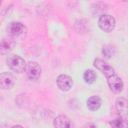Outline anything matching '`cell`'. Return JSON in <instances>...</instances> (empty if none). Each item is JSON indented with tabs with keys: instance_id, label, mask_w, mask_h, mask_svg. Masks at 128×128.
I'll return each instance as SVG.
<instances>
[{
	"instance_id": "obj_11",
	"label": "cell",
	"mask_w": 128,
	"mask_h": 128,
	"mask_svg": "<svg viewBox=\"0 0 128 128\" xmlns=\"http://www.w3.org/2000/svg\"><path fill=\"white\" fill-rule=\"evenodd\" d=\"M15 45H16V42L13 38H11V37L3 38L1 40V43H0V52H1V54L5 55V54L9 53L14 48Z\"/></svg>"
},
{
	"instance_id": "obj_12",
	"label": "cell",
	"mask_w": 128,
	"mask_h": 128,
	"mask_svg": "<svg viewBox=\"0 0 128 128\" xmlns=\"http://www.w3.org/2000/svg\"><path fill=\"white\" fill-rule=\"evenodd\" d=\"M102 101L99 96H91L87 100V107L91 111H96L101 107Z\"/></svg>"
},
{
	"instance_id": "obj_1",
	"label": "cell",
	"mask_w": 128,
	"mask_h": 128,
	"mask_svg": "<svg viewBox=\"0 0 128 128\" xmlns=\"http://www.w3.org/2000/svg\"><path fill=\"white\" fill-rule=\"evenodd\" d=\"M7 65L12 71L16 73H22L26 69L27 64L22 57L18 55H11L7 59Z\"/></svg>"
},
{
	"instance_id": "obj_4",
	"label": "cell",
	"mask_w": 128,
	"mask_h": 128,
	"mask_svg": "<svg viewBox=\"0 0 128 128\" xmlns=\"http://www.w3.org/2000/svg\"><path fill=\"white\" fill-rule=\"evenodd\" d=\"M26 74L30 80H38L41 76V67L35 61H30L26 65Z\"/></svg>"
},
{
	"instance_id": "obj_17",
	"label": "cell",
	"mask_w": 128,
	"mask_h": 128,
	"mask_svg": "<svg viewBox=\"0 0 128 128\" xmlns=\"http://www.w3.org/2000/svg\"><path fill=\"white\" fill-rule=\"evenodd\" d=\"M11 128H23L21 125H14V126H12Z\"/></svg>"
},
{
	"instance_id": "obj_13",
	"label": "cell",
	"mask_w": 128,
	"mask_h": 128,
	"mask_svg": "<svg viewBox=\"0 0 128 128\" xmlns=\"http://www.w3.org/2000/svg\"><path fill=\"white\" fill-rule=\"evenodd\" d=\"M83 79L85 80L86 83L88 84H92L95 80H96V74L94 71L92 70H86L83 74Z\"/></svg>"
},
{
	"instance_id": "obj_15",
	"label": "cell",
	"mask_w": 128,
	"mask_h": 128,
	"mask_svg": "<svg viewBox=\"0 0 128 128\" xmlns=\"http://www.w3.org/2000/svg\"><path fill=\"white\" fill-rule=\"evenodd\" d=\"M102 53L106 58H111L115 53V49L111 45H105V46H103Z\"/></svg>"
},
{
	"instance_id": "obj_7",
	"label": "cell",
	"mask_w": 128,
	"mask_h": 128,
	"mask_svg": "<svg viewBox=\"0 0 128 128\" xmlns=\"http://www.w3.org/2000/svg\"><path fill=\"white\" fill-rule=\"evenodd\" d=\"M107 82H108L109 88H110L111 91H113L114 93H120V92L123 90L124 84H123L122 79H121L118 75L114 74V75L108 77V78H107Z\"/></svg>"
},
{
	"instance_id": "obj_3",
	"label": "cell",
	"mask_w": 128,
	"mask_h": 128,
	"mask_svg": "<svg viewBox=\"0 0 128 128\" xmlns=\"http://www.w3.org/2000/svg\"><path fill=\"white\" fill-rule=\"evenodd\" d=\"M27 28L24 24L20 22H11L7 26V33L11 38H17L25 35Z\"/></svg>"
},
{
	"instance_id": "obj_18",
	"label": "cell",
	"mask_w": 128,
	"mask_h": 128,
	"mask_svg": "<svg viewBox=\"0 0 128 128\" xmlns=\"http://www.w3.org/2000/svg\"><path fill=\"white\" fill-rule=\"evenodd\" d=\"M127 128H128V127H127Z\"/></svg>"
},
{
	"instance_id": "obj_6",
	"label": "cell",
	"mask_w": 128,
	"mask_h": 128,
	"mask_svg": "<svg viewBox=\"0 0 128 128\" xmlns=\"http://www.w3.org/2000/svg\"><path fill=\"white\" fill-rule=\"evenodd\" d=\"M93 64H94V66H95L96 69H98L102 74H104L106 76V78H108V77H110V76H112V75L115 74L114 68L112 66H110L107 62H105L102 59H99V58L95 59Z\"/></svg>"
},
{
	"instance_id": "obj_9",
	"label": "cell",
	"mask_w": 128,
	"mask_h": 128,
	"mask_svg": "<svg viewBox=\"0 0 128 128\" xmlns=\"http://www.w3.org/2000/svg\"><path fill=\"white\" fill-rule=\"evenodd\" d=\"M15 79L9 72H3L0 74V87L2 89H10L14 85Z\"/></svg>"
},
{
	"instance_id": "obj_14",
	"label": "cell",
	"mask_w": 128,
	"mask_h": 128,
	"mask_svg": "<svg viewBox=\"0 0 128 128\" xmlns=\"http://www.w3.org/2000/svg\"><path fill=\"white\" fill-rule=\"evenodd\" d=\"M110 125L112 128H127L128 127L127 122L123 120L122 118H117V119L110 121Z\"/></svg>"
},
{
	"instance_id": "obj_2",
	"label": "cell",
	"mask_w": 128,
	"mask_h": 128,
	"mask_svg": "<svg viewBox=\"0 0 128 128\" xmlns=\"http://www.w3.org/2000/svg\"><path fill=\"white\" fill-rule=\"evenodd\" d=\"M116 22L113 16L109 14H102L98 20V26L99 28L104 32H112L115 28Z\"/></svg>"
},
{
	"instance_id": "obj_5",
	"label": "cell",
	"mask_w": 128,
	"mask_h": 128,
	"mask_svg": "<svg viewBox=\"0 0 128 128\" xmlns=\"http://www.w3.org/2000/svg\"><path fill=\"white\" fill-rule=\"evenodd\" d=\"M115 108L120 118L128 122V100L122 97L117 98L115 102Z\"/></svg>"
},
{
	"instance_id": "obj_8",
	"label": "cell",
	"mask_w": 128,
	"mask_h": 128,
	"mask_svg": "<svg viewBox=\"0 0 128 128\" xmlns=\"http://www.w3.org/2000/svg\"><path fill=\"white\" fill-rule=\"evenodd\" d=\"M57 86L62 91H69L73 85V80L70 76L61 74L57 77Z\"/></svg>"
},
{
	"instance_id": "obj_16",
	"label": "cell",
	"mask_w": 128,
	"mask_h": 128,
	"mask_svg": "<svg viewBox=\"0 0 128 128\" xmlns=\"http://www.w3.org/2000/svg\"><path fill=\"white\" fill-rule=\"evenodd\" d=\"M83 128H97V126L94 124V123H86Z\"/></svg>"
},
{
	"instance_id": "obj_10",
	"label": "cell",
	"mask_w": 128,
	"mask_h": 128,
	"mask_svg": "<svg viewBox=\"0 0 128 128\" xmlns=\"http://www.w3.org/2000/svg\"><path fill=\"white\" fill-rule=\"evenodd\" d=\"M54 128H73L71 120L66 115H59L54 119Z\"/></svg>"
}]
</instances>
